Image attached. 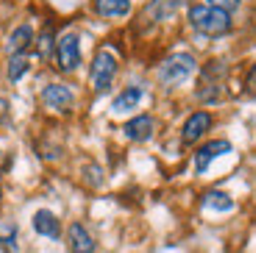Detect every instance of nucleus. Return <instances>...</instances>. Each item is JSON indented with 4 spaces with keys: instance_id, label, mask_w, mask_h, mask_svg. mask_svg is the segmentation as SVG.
I'll return each instance as SVG.
<instances>
[{
    "instance_id": "4",
    "label": "nucleus",
    "mask_w": 256,
    "mask_h": 253,
    "mask_svg": "<svg viewBox=\"0 0 256 253\" xmlns=\"http://www.w3.org/2000/svg\"><path fill=\"white\" fill-rule=\"evenodd\" d=\"M56 62L62 72H72L81 64V44H78L76 34H64L56 42Z\"/></svg>"
},
{
    "instance_id": "19",
    "label": "nucleus",
    "mask_w": 256,
    "mask_h": 253,
    "mask_svg": "<svg viewBox=\"0 0 256 253\" xmlns=\"http://www.w3.org/2000/svg\"><path fill=\"white\" fill-rule=\"evenodd\" d=\"M39 56H42V58H50L53 56V31H50V28L42 31V36H39Z\"/></svg>"
},
{
    "instance_id": "7",
    "label": "nucleus",
    "mask_w": 256,
    "mask_h": 253,
    "mask_svg": "<svg viewBox=\"0 0 256 253\" xmlns=\"http://www.w3.org/2000/svg\"><path fill=\"white\" fill-rule=\"evenodd\" d=\"M209 128H212V114L209 112H195V114H190V120L184 122L181 140H184L186 145H192V142H198Z\"/></svg>"
},
{
    "instance_id": "18",
    "label": "nucleus",
    "mask_w": 256,
    "mask_h": 253,
    "mask_svg": "<svg viewBox=\"0 0 256 253\" xmlns=\"http://www.w3.org/2000/svg\"><path fill=\"white\" fill-rule=\"evenodd\" d=\"M28 70H31V58H28L26 53L12 56V62H8V81H20Z\"/></svg>"
},
{
    "instance_id": "3",
    "label": "nucleus",
    "mask_w": 256,
    "mask_h": 253,
    "mask_svg": "<svg viewBox=\"0 0 256 253\" xmlns=\"http://www.w3.org/2000/svg\"><path fill=\"white\" fill-rule=\"evenodd\" d=\"M114 76H117V58L109 48H103V50H98L95 62H92V89L98 95L109 92Z\"/></svg>"
},
{
    "instance_id": "9",
    "label": "nucleus",
    "mask_w": 256,
    "mask_h": 253,
    "mask_svg": "<svg viewBox=\"0 0 256 253\" xmlns=\"http://www.w3.org/2000/svg\"><path fill=\"white\" fill-rule=\"evenodd\" d=\"M122 131H126V136L131 142H148L156 131V122H154L150 114H140V117H134V120H128Z\"/></svg>"
},
{
    "instance_id": "21",
    "label": "nucleus",
    "mask_w": 256,
    "mask_h": 253,
    "mask_svg": "<svg viewBox=\"0 0 256 253\" xmlns=\"http://www.w3.org/2000/svg\"><path fill=\"white\" fill-rule=\"evenodd\" d=\"M245 86H248V95L256 98V64H254V70L248 72V84H245Z\"/></svg>"
},
{
    "instance_id": "13",
    "label": "nucleus",
    "mask_w": 256,
    "mask_h": 253,
    "mask_svg": "<svg viewBox=\"0 0 256 253\" xmlns=\"http://www.w3.org/2000/svg\"><path fill=\"white\" fill-rule=\"evenodd\" d=\"M95 12L106 20L126 17L131 12V0H95Z\"/></svg>"
},
{
    "instance_id": "2",
    "label": "nucleus",
    "mask_w": 256,
    "mask_h": 253,
    "mask_svg": "<svg viewBox=\"0 0 256 253\" xmlns=\"http://www.w3.org/2000/svg\"><path fill=\"white\" fill-rule=\"evenodd\" d=\"M195 70H198L195 56H190V53H173V56L164 58V64L159 67V81L164 84V86H178V84H184Z\"/></svg>"
},
{
    "instance_id": "6",
    "label": "nucleus",
    "mask_w": 256,
    "mask_h": 253,
    "mask_svg": "<svg viewBox=\"0 0 256 253\" xmlns=\"http://www.w3.org/2000/svg\"><path fill=\"white\" fill-rule=\"evenodd\" d=\"M42 100H45L48 108H56V112H67L76 100L70 86H64V84H50V86L42 89Z\"/></svg>"
},
{
    "instance_id": "14",
    "label": "nucleus",
    "mask_w": 256,
    "mask_h": 253,
    "mask_svg": "<svg viewBox=\"0 0 256 253\" xmlns=\"http://www.w3.org/2000/svg\"><path fill=\"white\" fill-rule=\"evenodd\" d=\"M34 42V28L31 26H20L17 31L12 34V39H8L6 50L8 56H17V53H26V48Z\"/></svg>"
},
{
    "instance_id": "12",
    "label": "nucleus",
    "mask_w": 256,
    "mask_h": 253,
    "mask_svg": "<svg viewBox=\"0 0 256 253\" xmlns=\"http://www.w3.org/2000/svg\"><path fill=\"white\" fill-rule=\"evenodd\" d=\"M142 86H128L126 92H120V95L114 98V103H112V112L114 114H126V112H131V108H136L142 103Z\"/></svg>"
},
{
    "instance_id": "16",
    "label": "nucleus",
    "mask_w": 256,
    "mask_h": 253,
    "mask_svg": "<svg viewBox=\"0 0 256 253\" xmlns=\"http://www.w3.org/2000/svg\"><path fill=\"white\" fill-rule=\"evenodd\" d=\"M204 206L206 209H214V212H231L234 209V200H231V195H226V192L212 190L204 195Z\"/></svg>"
},
{
    "instance_id": "8",
    "label": "nucleus",
    "mask_w": 256,
    "mask_h": 253,
    "mask_svg": "<svg viewBox=\"0 0 256 253\" xmlns=\"http://www.w3.org/2000/svg\"><path fill=\"white\" fill-rule=\"evenodd\" d=\"M223 72V64L220 62H214V64H209L206 67V72H204V81H200V89H198V98L204 103H218L220 100V92H218V76Z\"/></svg>"
},
{
    "instance_id": "11",
    "label": "nucleus",
    "mask_w": 256,
    "mask_h": 253,
    "mask_svg": "<svg viewBox=\"0 0 256 253\" xmlns=\"http://www.w3.org/2000/svg\"><path fill=\"white\" fill-rule=\"evenodd\" d=\"M70 250L72 253H95V240L81 222L70 226Z\"/></svg>"
},
{
    "instance_id": "17",
    "label": "nucleus",
    "mask_w": 256,
    "mask_h": 253,
    "mask_svg": "<svg viewBox=\"0 0 256 253\" xmlns=\"http://www.w3.org/2000/svg\"><path fill=\"white\" fill-rule=\"evenodd\" d=\"M184 3L186 0H154L150 3V14H154V20H167V17H173Z\"/></svg>"
},
{
    "instance_id": "20",
    "label": "nucleus",
    "mask_w": 256,
    "mask_h": 253,
    "mask_svg": "<svg viewBox=\"0 0 256 253\" xmlns=\"http://www.w3.org/2000/svg\"><path fill=\"white\" fill-rule=\"evenodd\" d=\"M209 6L223 8V12H234V8L240 6V0H209Z\"/></svg>"
},
{
    "instance_id": "15",
    "label": "nucleus",
    "mask_w": 256,
    "mask_h": 253,
    "mask_svg": "<svg viewBox=\"0 0 256 253\" xmlns=\"http://www.w3.org/2000/svg\"><path fill=\"white\" fill-rule=\"evenodd\" d=\"M0 248H3L6 253H20V245H17V222H12V220L0 222Z\"/></svg>"
},
{
    "instance_id": "10",
    "label": "nucleus",
    "mask_w": 256,
    "mask_h": 253,
    "mask_svg": "<svg viewBox=\"0 0 256 253\" xmlns=\"http://www.w3.org/2000/svg\"><path fill=\"white\" fill-rule=\"evenodd\" d=\"M34 231H36L39 236H48V240H58V236H62V222H58V217L53 214V212L39 209L36 214H34Z\"/></svg>"
},
{
    "instance_id": "1",
    "label": "nucleus",
    "mask_w": 256,
    "mask_h": 253,
    "mask_svg": "<svg viewBox=\"0 0 256 253\" xmlns=\"http://www.w3.org/2000/svg\"><path fill=\"white\" fill-rule=\"evenodd\" d=\"M190 22L204 36H223V34L231 31V14L223 12V8L209 6V3H200V6L190 8Z\"/></svg>"
},
{
    "instance_id": "5",
    "label": "nucleus",
    "mask_w": 256,
    "mask_h": 253,
    "mask_svg": "<svg viewBox=\"0 0 256 253\" xmlns=\"http://www.w3.org/2000/svg\"><path fill=\"white\" fill-rule=\"evenodd\" d=\"M226 153H231V142H226V140H214V142H209V145H204L195 153V170H198V176H204L212 162L226 156Z\"/></svg>"
}]
</instances>
